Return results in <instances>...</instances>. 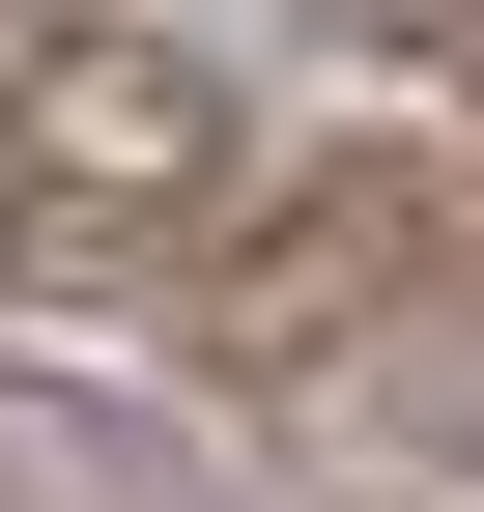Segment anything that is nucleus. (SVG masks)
Masks as SVG:
<instances>
[{
    "mask_svg": "<svg viewBox=\"0 0 484 512\" xmlns=\"http://www.w3.org/2000/svg\"><path fill=\"white\" fill-rule=\"evenodd\" d=\"M399 29H428V57H456V86H484V0H399Z\"/></svg>",
    "mask_w": 484,
    "mask_h": 512,
    "instance_id": "nucleus-1",
    "label": "nucleus"
}]
</instances>
